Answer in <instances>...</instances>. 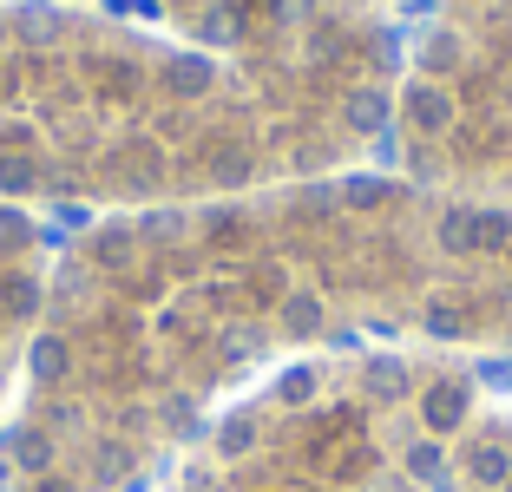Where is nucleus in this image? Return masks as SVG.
I'll return each instance as SVG.
<instances>
[{"instance_id":"nucleus-1","label":"nucleus","mask_w":512,"mask_h":492,"mask_svg":"<svg viewBox=\"0 0 512 492\" xmlns=\"http://www.w3.org/2000/svg\"><path fill=\"white\" fill-rule=\"evenodd\" d=\"M342 328L427 342L512 328V210L427 204L355 171L276 204H151L86 230L46 289L40 335L66 368L20 433L60 466L33 492L125 486L158 440L204 427L211 381Z\"/></svg>"},{"instance_id":"nucleus-4","label":"nucleus","mask_w":512,"mask_h":492,"mask_svg":"<svg viewBox=\"0 0 512 492\" xmlns=\"http://www.w3.org/2000/svg\"><path fill=\"white\" fill-rule=\"evenodd\" d=\"M453 466L467 473V486H512V447H506V433H480V440H467Z\"/></svg>"},{"instance_id":"nucleus-2","label":"nucleus","mask_w":512,"mask_h":492,"mask_svg":"<svg viewBox=\"0 0 512 492\" xmlns=\"http://www.w3.org/2000/svg\"><path fill=\"white\" fill-rule=\"evenodd\" d=\"M421 40L394 86L414 184H512V0H414Z\"/></svg>"},{"instance_id":"nucleus-3","label":"nucleus","mask_w":512,"mask_h":492,"mask_svg":"<svg viewBox=\"0 0 512 492\" xmlns=\"http://www.w3.org/2000/svg\"><path fill=\"white\" fill-rule=\"evenodd\" d=\"M40 230L20 204H0V381L20 328L46 322V276H40Z\"/></svg>"}]
</instances>
